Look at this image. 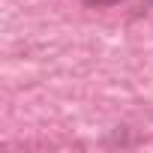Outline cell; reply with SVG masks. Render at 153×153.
I'll return each instance as SVG.
<instances>
[{
  "label": "cell",
  "instance_id": "1",
  "mask_svg": "<svg viewBox=\"0 0 153 153\" xmlns=\"http://www.w3.org/2000/svg\"><path fill=\"white\" fill-rule=\"evenodd\" d=\"M84 6H96V9H105V6H117V3H126V0H81Z\"/></svg>",
  "mask_w": 153,
  "mask_h": 153
}]
</instances>
